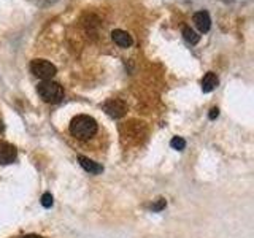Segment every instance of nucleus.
I'll return each mask as SVG.
<instances>
[{
	"instance_id": "1",
	"label": "nucleus",
	"mask_w": 254,
	"mask_h": 238,
	"mask_svg": "<svg viewBox=\"0 0 254 238\" xmlns=\"http://www.w3.org/2000/svg\"><path fill=\"white\" fill-rule=\"evenodd\" d=\"M99 130V124L92 116L78 115L70 122V133L78 140H87L94 137Z\"/></svg>"
},
{
	"instance_id": "2",
	"label": "nucleus",
	"mask_w": 254,
	"mask_h": 238,
	"mask_svg": "<svg viewBox=\"0 0 254 238\" xmlns=\"http://www.w3.org/2000/svg\"><path fill=\"white\" fill-rule=\"evenodd\" d=\"M37 92L40 95V99L46 103H59L64 99V89L59 83L51 81H43L37 86Z\"/></svg>"
},
{
	"instance_id": "3",
	"label": "nucleus",
	"mask_w": 254,
	"mask_h": 238,
	"mask_svg": "<svg viewBox=\"0 0 254 238\" xmlns=\"http://www.w3.org/2000/svg\"><path fill=\"white\" fill-rule=\"evenodd\" d=\"M30 71L37 78L43 79V81H48V79H51L56 75L58 68H56L54 63H51L46 59H35L30 62Z\"/></svg>"
},
{
	"instance_id": "4",
	"label": "nucleus",
	"mask_w": 254,
	"mask_h": 238,
	"mask_svg": "<svg viewBox=\"0 0 254 238\" xmlns=\"http://www.w3.org/2000/svg\"><path fill=\"white\" fill-rule=\"evenodd\" d=\"M103 111L110 116V118H113V119H119V118H123L126 115V103L123 100H119V99H110L107 100L105 103L102 105Z\"/></svg>"
},
{
	"instance_id": "5",
	"label": "nucleus",
	"mask_w": 254,
	"mask_h": 238,
	"mask_svg": "<svg viewBox=\"0 0 254 238\" xmlns=\"http://www.w3.org/2000/svg\"><path fill=\"white\" fill-rule=\"evenodd\" d=\"M16 156H18V151H16L13 145L5 141L0 143V165L13 164L16 161Z\"/></svg>"
},
{
	"instance_id": "6",
	"label": "nucleus",
	"mask_w": 254,
	"mask_h": 238,
	"mask_svg": "<svg viewBox=\"0 0 254 238\" xmlns=\"http://www.w3.org/2000/svg\"><path fill=\"white\" fill-rule=\"evenodd\" d=\"M111 38H113V42L119 46V48H129L132 46L133 40L132 37L127 34L126 30H121V29H115L111 32Z\"/></svg>"
},
{
	"instance_id": "7",
	"label": "nucleus",
	"mask_w": 254,
	"mask_h": 238,
	"mask_svg": "<svg viewBox=\"0 0 254 238\" xmlns=\"http://www.w3.org/2000/svg\"><path fill=\"white\" fill-rule=\"evenodd\" d=\"M194 24H195V27L200 30V32H208L210 27H211V18H210V14L206 13V11H197L194 14V18H192Z\"/></svg>"
},
{
	"instance_id": "8",
	"label": "nucleus",
	"mask_w": 254,
	"mask_h": 238,
	"mask_svg": "<svg viewBox=\"0 0 254 238\" xmlns=\"http://www.w3.org/2000/svg\"><path fill=\"white\" fill-rule=\"evenodd\" d=\"M78 162H79V165H81L86 172H89L91 175H99V173L103 172V167H102L100 164H97V162L91 161L89 157L79 156V157H78Z\"/></svg>"
},
{
	"instance_id": "9",
	"label": "nucleus",
	"mask_w": 254,
	"mask_h": 238,
	"mask_svg": "<svg viewBox=\"0 0 254 238\" xmlns=\"http://www.w3.org/2000/svg\"><path fill=\"white\" fill-rule=\"evenodd\" d=\"M219 83L218 76L213 73V71H208V73H205V76L202 78V91L203 92H211L213 89H216V86Z\"/></svg>"
},
{
	"instance_id": "10",
	"label": "nucleus",
	"mask_w": 254,
	"mask_h": 238,
	"mask_svg": "<svg viewBox=\"0 0 254 238\" xmlns=\"http://www.w3.org/2000/svg\"><path fill=\"white\" fill-rule=\"evenodd\" d=\"M183 35H185V40L190 45H195V43H198V40H200V35H197L190 27L183 29Z\"/></svg>"
},
{
	"instance_id": "11",
	"label": "nucleus",
	"mask_w": 254,
	"mask_h": 238,
	"mask_svg": "<svg viewBox=\"0 0 254 238\" xmlns=\"http://www.w3.org/2000/svg\"><path fill=\"white\" fill-rule=\"evenodd\" d=\"M170 146L173 149H177V151H183L186 148V140L181 138V137H173L172 141H170Z\"/></svg>"
},
{
	"instance_id": "12",
	"label": "nucleus",
	"mask_w": 254,
	"mask_h": 238,
	"mask_svg": "<svg viewBox=\"0 0 254 238\" xmlns=\"http://www.w3.org/2000/svg\"><path fill=\"white\" fill-rule=\"evenodd\" d=\"M165 206H167V202H165V198H157V200L153 203V205H151V210H153V211H162L164 208H165Z\"/></svg>"
},
{
	"instance_id": "13",
	"label": "nucleus",
	"mask_w": 254,
	"mask_h": 238,
	"mask_svg": "<svg viewBox=\"0 0 254 238\" xmlns=\"http://www.w3.org/2000/svg\"><path fill=\"white\" fill-rule=\"evenodd\" d=\"M42 205L45 206V208H51L53 206V195L50 192H45L42 195Z\"/></svg>"
},
{
	"instance_id": "14",
	"label": "nucleus",
	"mask_w": 254,
	"mask_h": 238,
	"mask_svg": "<svg viewBox=\"0 0 254 238\" xmlns=\"http://www.w3.org/2000/svg\"><path fill=\"white\" fill-rule=\"evenodd\" d=\"M208 116H210V119H216V118L219 116V110H218L216 107L211 108V110H210V115H208Z\"/></svg>"
},
{
	"instance_id": "15",
	"label": "nucleus",
	"mask_w": 254,
	"mask_h": 238,
	"mask_svg": "<svg viewBox=\"0 0 254 238\" xmlns=\"http://www.w3.org/2000/svg\"><path fill=\"white\" fill-rule=\"evenodd\" d=\"M21 238H42L40 235H26V237H21Z\"/></svg>"
},
{
	"instance_id": "16",
	"label": "nucleus",
	"mask_w": 254,
	"mask_h": 238,
	"mask_svg": "<svg viewBox=\"0 0 254 238\" xmlns=\"http://www.w3.org/2000/svg\"><path fill=\"white\" fill-rule=\"evenodd\" d=\"M3 129H5V125H3L2 121H0V132H3Z\"/></svg>"
}]
</instances>
